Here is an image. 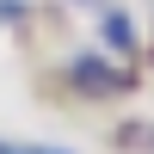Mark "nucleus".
Masks as SVG:
<instances>
[{
    "label": "nucleus",
    "mask_w": 154,
    "mask_h": 154,
    "mask_svg": "<svg viewBox=\"0 0 154 154\" xmlns=\"http://www.w3.org/2000/svg\"><path fill=\"white\" fill-rule=\"evenodd\" d=\"M105 37H111L117 49H130V37H136V31H130V19H105Z\"/></svg>",
    "instance_id": "nucleus-1"
}]
</instances>
